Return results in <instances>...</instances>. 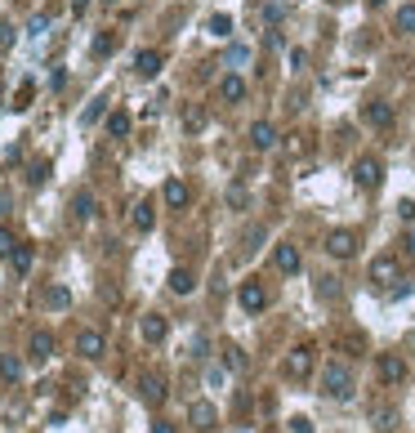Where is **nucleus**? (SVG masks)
<instances>
[{
  "label": "nucleus",
  "instance_id": "nucleus-1",
  "mask_svg": "<svg viewBox=\"0 0 415 433\" xmlns=\"http://www.w3.org/2000/svg\"><path fill=\"white\" fill-rule=\"evenodd\" d=\"M322 393H326V398H335V402L353 398V371H348L344 362H326L322 366Z\"/></svg>",
  "mask_w": 415,
  "mask_h": 433
},
{
  "label": "nucleus",
  "instance_id": "nucleus-2",
  "mask_svg": "<svg viewBox=\"0 0 415 433\" xmlns=\"http://www.w3.org/2000/svg\"><path fill=\"white\" fill-rule=\"evenodd\" d=\"M353 183H357V188H366V192H375V188L384 183V165H380V157H357V161H353Z\"/></svg>",
  "mask_w": 415,
  "mask_h": 433
},
{
  "label": "nucleus",
  "instance_id": "nucleus-3",
  "mask_svg": "<svg viewBox=\"0 0 415 433\" xmlns=\"http://www.w3.org/2000/svg\"><path fill=\"white\" fill-rule=\"evenodd\" d=\"M281 371H286V380H308V375H313V348L308 344H299V348H290L286 353V362H281Z\"/></svg>",
  "mask_w": 415,
  "mask_h": 433
},
{
  "label": "nucleus",
  "instance_id": "nucleus-4",
  "mask_svg": "<svg viewBox=\"0 0 415 433\" xmlns=\"http://www.w3.org/2000/svg\"><path fill=\"white\" fill-rule=\"evenodd\" d=\"M371 281H375V286H384V290L398 286V281H402V263L393 255H375L371 259Z\"/></svg>",
  "mask_w": 415,
  "mask_h": 433
},
{
  "label": "nucleus",
  "instance_id": "nucleus-5",
  "mask_svg": "<svg viewBox=\"0 0 415 433\" xmlns=\"http://www.w3.org/2000/svg\"><path fill=\"white\" fill-rule=\"evenodd\" d=\"M188 425H192L196 433H210L214 425H219V411H214V402H205V398H196L192 407H188Z\"/></svg>",
  "mask_w": 415,
  "mask_h": 433
},
{
  "label": "nucleus",
  "instance_id": "nucleus-6",
  "mask_svg": "<svg viewBox=\"0 0 415 433\" xmlns=\"http://www.w3.org/2000/svg\"><path fill=\"white\" fill-rule=\"evenodd\" d=\"M326 255L353 259V255H357V232H353V228H335L331 237H326Z\"/></svg>",
  "mask_w": 415,
  "mask_h": 433
},
{
  "label": "nucleus",
  "instance_id": "nucleus-7",
  "mask_svg": "<svg viewBox=\"0 0 415 433\" xmlns=\"http://www.w3.org/2000/svg\"><path fill=\"white\" fill-rule=\"evenodd\" d=\"M362 121L371 130H393V103H384V99H371L362 108Z\"/></svg>",
  "mask_w": 415,
  "mask_h": 433
},
{
  "label": "nucleus",
  "instance_id": "nucleus-8",
  "mask_svg": "<svg viewBox=\"0 0 415 433\" xmlns=\"http://www.w3.org/2000/svg\"><path fill=\"white\" fill-rule=\"evenodd\" d=\"M237 299H241V308H246V313H263V308H268V290H263L254 277H250V281H241Z\"/></svg>",
  "mask_w": 415,
  "mask_h": 433
},
{
  "label": "nucleus",
  "instance_id": "nucleus-9",
  "mask_svg": "<svg viewBox=\"0 0 415 433\" xmlns=\"http://www.w3.org/2000/svg\"><path fill=\"white\" fill-rule=\"evenodd\" d=\"M375 366H380V380L384 384H402V380H407V362H402L398 353H380V362H375Z\"/></svg>",
  "mask_w": 415,
  "mask_h": 433
},
{
  "label": "nucleus",
  "instance_id": "nucleus-10",
  "mask_svg": "<svg viewBox=\"0 0 415 433\" xmlns=\"http://www.w3.org/2000/svg\"><path fill=\"white\" fill-rule=\"evenodd\" d=\"M272 263H277V272H286V277H295V272L304 268V259H299V250L290 246V241H281V246L272 250Z\"/></svg>",
  "mask_w": 415,
  "mask_h": 433
},
{
  "label": "nucleus",
  "instance_id": "nucleus-11",
  "mask_svg": "<svg viewBox=\"0 0 415 433\" xmlns=\"http://www.w3.org/2000/svg\"><path fill=\"white\" fill-rule=\"evenodd\" d=\"M139 398H143L148 407H161V402H165V380H161V375H152V371H148L143 380H139Z\"/></svg>",
  "mask_w": 415,
  "mask_h": 433
},
{
  "label": "nucleus",
  "instance_id": "nucleus-12",
  "mask_svg": "<svg viewBox=\"0 0 415 433\" xmlns=\"http://www.w3.org/2000/svg\"><path fill=\"white\" fill-rule=\"evenodd\" d=\"M139 335H143V340H148V344H161V340H165V335H170V322H165V317H161V313H148V317H143V322H139Z\"/></svg>",
  "mask_w": 415,
  "mask_h": 433
},
{
  "label": "nucleus",
  "instance_id": "nucleus-13",
  "mask_svg": "<svg viewBox=\"0 0 415 433\" xmlns=\"http://www.w3.org/2000/svg\"><path fill=\"white\" fill-rule=\"evenodd\" d=\"M161 50H139L134 54V72H139V77H143V81H152L156 77V72H161Z\"/></svg>",
  "mask_w": 415,
  "mask_h": 433
},
{
  "label": "nucleus",
  "instance_id": "nucleus-14",
  "mask_svg": "<svg viewBox=\"0 0 415 433\" xmlns=\"http://www.w3.org/2000/svg\"><path fill=\"white\" fill-rule=\"evenodd\" d=\"M161 201L170 205V210H183V205H188V183H183V179H165Z\"/></svg>",
  "mask_w": 415,
  "mask_h": 433
},
{
  "label": "nucleus",
  "instance_id": "nucleus-15",
  "mask_svg": "<svg viewBox=\"0 0 415 433\" xmlns=\"http://www.w3.org/2000/svg\"><path fill=\"white\" fill-rule=\"evenodd\" d=\"M250 148H259V152L277 148V130H272L268 121H254V125H250Z\"/></svg>",
  "mask_w": 415,
  "mask_h": 433
},
{
  "label": "nucleus",
  "instance_id": "nucleus-16",
  "mask_svg": "<svg viewBox=\"0 0 415 433\" xmlns=\"http://www.w3.org/2000/svg\"><path fill=\"white\" fill-rule=\"evenodd\" d=\"M130 223H134L139 232H152V223H156L152 201H134V205H130Z\"/></svg>",
  "mask_w": 415,
  "mask_h": 433
},
{
  "label": "nucleus",
  "instance_id": "nucleus-17",
  "mask_svg": "<svg viewBox=\"0 0 415 433\" xmlns=\"http://www.w3.org/2000/svg\"><path fill=\"white\" fill-rule=\"evenodd\" d=\"M94 210H99L94 192L90 188H77V192H72V214H77V219H94Z\"/></svg>",
  "mask_w": 415,
  "mask_h": 433
},
{
  "label": "nucleus",
  "instance_id": "nucleus-18",
  "mask_svg": "<svg viewBox=\"0 0 415 433\" xmlns=\"http://www.w3.org/2000/svg\"><path fill=\"white\" fill-rule=\"evenodd\" d=\"M219 99L223 103H241V99H246V81H241L237 72H232V77H223L219 81Z\"/></svg>",
  "mask_w": 415,
  "mask_h": 433
},
{
  "label": "nucleus",
  "instance_id": "nucleus-19",
  "mask_svg": "<svg viewBox=\"0 0 415 433\" xmlns=\"http://www.w3.org/2000/svg\"><path fill=\"white\" fill-rule=\"evenodd\" d=\"M27 348H32L36 362H45V357H54V335L50 331H32V344H27Z\"/></svg>",
  "mask_w": 415,
  "mask_h": 433
},
{
  "label": "nucleus",
  "instance_id": "nucleus-20",
  "mask_svg": "<svg viewBox=\"0 0 415 433\" xmlns=\"http://www.w3.org/2000/svg\"><path fill=\"white\" fill-rule=\"evenodd\" d=\"M77 353H81V357H99V353H103V335H99V331H81V335H77Z\"/></svg>",
  "mask_w": 415,
  "mask_h": 433
},
{
  "label": "nucleus",
  "instance_id": "nucleus-21",
  "mask_svg": "<svg viewBox=\"0 0 415 433\" xmlns=\"http://www.w3.org/2000/svg\"><path fill=\"white\" fill-rule=\"evenodd\" d=\"M108 134H112V139H125V134H130V112H125V108L108 112Z\"/></svg>",
  "mask_w": 415,
  "mask_h": 433
},
{
  "label": "nucleus",
  "instance_id": "nucleus-22",
  "mask_svg": "<svg viewBox=\"0 0 415 433\" xmlns=\"http://www.w3.org/2000/svg\"><path fill=\"white\" fill-rule=\"evenodd\" d=\"M192 286H196V277L188 268H174L170 272V290H174V295H192Z\"/></svg>",
  "mask_w": 415,
  "mask_h": 433
},
{
  "label": "nucleus",
  "instance_id": "nucleus-23",
  "mask_svg": "<svg viewBox=\"0 0 415 433\" xmlns=\"http://www.w3.org/2000/svg\"><path fill=\"white\" fill-rule=\"evenodd\" d=\"M18 375H23V362H18L14 353H0V380H5V384H18Z\"/></svg>",
  "mask_w": 415,
  "mask_h": 433
},
{
  "label": "nucleus",
  "instance_id": "nucleus-24",
  "mask_svg": "<svg viewBox=\"0 0 415 433\" xmlns=\"http://www.w3.org/2000/svg\"><path fill=\"white\" fill-rule=\"evenodd\" d=\"M45 304H50V308H68L72 304V290L68 286H45Z\"/></svg>",
  "mask_w": 415,
  "mask_h": 433
},
{
  "label": "nucleus",
  "instance_id": "nucleus-25",
  "mask_svg": "<svg viewBox=\"0 0 415 433\" xmlns=\"http://www.w3.org/2000/svg\"><path fill=\"white\" fill-rule=\"evenodd\" d=\"M205 32H210V36H219V41H223V36H232V18H228V14H214L210 23H205Z\"/></svg>",
  "mask_w": 415,
  "mask_h": 433
},
{
  "label": "nucleus",
  "instance_id": "nucleus-26",
  "mask_svg": "<svg viewBox=\"0 0 415 433\" xmlns=\"http://www.w3.org/2000/svg\"><path fill=\"white\" fill-rule=\"evenodd\" d=\"M228 205H232V210H246V205H250L246 183H232V188H228Z\"/></svg>",
  "mask_w": 415,
  "mask_h": 433
},
{
  "label": "nucleus",
  "instance_id": "nucleus-27",
  "mask_svg": "<svg viewBox=\"0 0 415 433\" xmlns=\"http://www.w3.org/2000/svg\"><path fill=\"white\" fill-rule=\"evenodd\" d=\"M398 32H402V36L415 32V5H402V9H398Z\"/></svg>",
  "mask_w": 415,
  "mask_h": 433
},
{
  "label": "nucleus",
  "instance_id": "nucleus-28",
  "mask_svg": "<svg viewBox=\"0 0 415 433\" xmlns=\"http://www.w3.org/2000/svg\"><path fill=\"white\" fill-rule=\"evenodd\" d=\"M103 108H108V99H103V94H99V99H90V108L81 112V121H85V125H94V121L103 117Z\"/></svg>",
  "mask_w": 415,
  "mask_h": 433
},
{
  "label": "nucleus",
  "instance_id": "nucleus-29",
  "mask_svg": "<svg viewBox=\"0 0 415 433\" xmlns=\"http://www.w3.org/2000/svg\"><path fill=\"white\" fill-rule=\"evenodd\" d=\"M201 125H205V112H201V108H188V112H183V130H188V134H196Z\"/></svg>",
  "mask_w": 415,
  "mask_h": 433
},
{
  "label": "nucleus",
  "instance_id": "nucleus-30",
  "mask_svg": "<svg viewBox=\"0 0 415 433\" xmlns=\"http://www.w3.org/2000/svg\"><path fill=\"white\" fill-rule=\"evenodd\" d=\"M9 259H14V268H18V272H27V268H32V246H18Z\"/></svg>",
  "mask_w": 415,
  "mask_h": 433
},
{
  "label": "nucleus",
  "instance_id": "nucleus-31",
  "mask_svg": "<svg viewBox=\"0 0 415 433\" xmlns=\"http://www.w3.org/2000/svg\"><path fill=\"white\" fill-rule=\"evenodd\" d=\"M317 295H322V299H339V281L335 277H322V281H317Z\"/></svg>",
  "mask_w": 415,
  "mask_h": 433
},
{
  "label": "nucleus",
  "instance_id": "nucleus-32",
  "mask_svg": "<svg viewBox=\"0 0 415 433\" xmlns=\"http://www.w3.org/2000/svg\"><path fill=\"white\" fill-rule=\"evenodd\" d=\"M223 362H228L232 371H241V366H246V357H241V348H237V344H228V348H223Z\"/></svg>",
  "mask_w": 415,
  "mask_h": 433
},
{
  "label": "nucleus",
  "instance_id": "nucleus-33",
  "mask_svg": "<svg viewBox=\"0 0 415 433\" xmlns=\"http://www.w3.org/2000/svg\"><path fill=\"white\" fill-rule=\"evenodd\" d=\"M14 250H18L14 232H9V228H0V259H9V255H14Z\"/></svg>",
  "mask_w": 415,
  "mask_h": 433
},
{
  "label": "nucleus",
  "instance_id": "nucleus-34",
  "mask_svg": "<svg viewBox=\"0 0 415 433\" xmlns=\"http://www.w3.org/2000/svg\"><path fill=\"white\" fill-rule=\"evenodd\" d=\"M50 23H54V14H36L32 23H27V36H41V32H45Z\"/></svg>",
  "mask_w": 415,
  "mask_h": 433
},
{
  "label": "nucleus",
  "instance_id": "nucleus-35",
  "mask_svg": "<svg viewBox=\"0 0 415 433\" xmlns=\"http://www.w3.org/2000/svg\"><path fill=\"white\" fill-rule=\"evenodd\" d=\"M246 59H250V50H246V45H232V50H228V68H241Z\"/></svg>",
  "mask_w": 415,
  "mask_h": 433
},
{
  "label": "nucleus",
  "instance_id": "nucleus-36",
  "mask_svg": "<svg viewBox=\"0 0 415 433\" xmlns=\"http://www.w3.org/2000/svg\"><path fill=\"white\" fill-rule=\"evenodd\" d=\"M393 420L398 416H393L389 407H375V429H393Z\"/></svg>",
  "mask_w": 415,
  "mask_h": 433
},
{
  "label": "nucleus",
  "instance_id": "nucleus-37",
  "mask_svg": "<svg viewBox=\"0 0 415 433\" xmlns=\"http://www.w3.org/2000/svg\"><path fill=\"white\" fill-rule=\"evenodd\" d=\"M112 50H117V41H112V36H99V41H94V54H99V59H103V54H112Z\"/></svg>",
  "mask_w": 415,
  "mask_h": 433
},
{
  "label": "nucleus",
  "instance_id": "nucleus-38",
  "mask_svg": "<svg viewBox=\"0 0 415 433\" xmlns=\"http://www.w3.org/2000/svg\"><path fill=\"white\" fill-rule=\"evenodd\" d=\"M9 45H14V27H9V23H0V54H5Z\"/></svg>",
  "mask_w": 415,
  "mask_h": 433
},
{
  "label": "nucleus",
  "instance_id": "nucleus-39",
  "mask_svg": "<svg viewBox=\"0 0 415 433\" xmlns=\"http://www.w3.org/2000/svg\"><path fill=\"white\" fill-rule=\"evenodd\" d=\"M290 429H295V433H313V420H304V416H295V420H290Z\"/></svg>",
  "mask_w": 415,
  "mask_h": 433
},
{
  "label": "nucleus",
  "instance_id": "nucleus-40",
  "mask_svg": "<svg viewBox=\"0 0 415 433\" xmlns=\"http://www.w3.org/2000/svg\"><path fill=\"white\" fill-rule=\"evenodd\" d=\"M398 214H402V219L411 223V219H415V201H398Z\"/></svg>",
  "mask_w": 415,
  "mask_h": 433
},
{
  "label": "nucleus",
  "instance_id": "nucleus-41",
  "mask_svg": "<svg viewBox=\"0 0 415 433\" xmlns=\"http://www.w3.org/2000/svg\"><path fill=\"white\" fill-rule=\"evenodd\" d=\"M259 241H263V228H250V232H246V250H254Z\"/></svg>",
  "mask_w": 415,
  "mask_h": 433
},
{
  "label": "nucleus",
  "instance_id": "nucleus-42",
  "mask_svg": "<svg viewBox=\"0 0 415 433\" xmlns=\"http://www.w3.org/2000/svg\"><path fill=\"white\" fill-rule=\"evenodd\" d=\"M281 14H286L281 5H268V9H263V18H268V23H281Z\"/></svg>",
  "mask_w": 415,
  "mask_h": 433
},
{
  "label": "nucleus",
  "instance_id": "nucleus-43",
  "mask_svg": "<svg viewBox=\"0 0 415 433\" xmlns=\"http://www.w3.org/2000/svg\"><path fill=\"white\" fill-rule=\"evenodd\" d=\"M152 433H179V425H170V420H152Z\"/></svg>",
  "mask_w": 415,
  "mask_h": 433
},
{
  "label": "nucleus",
  "instance_id": "nucleus-44",
  "mask_svg": "<svg viewBox=\"0 0 415 433\" xmlns=\"http://www.w3.org/2000/svg\"><path fill=\"white\" fill-rule=\"evenodd\" d=\"M205 384H210V389H219V384H223V371H214V366H210V371H205Z\"/></svg>",
  "mask_w": 415,
  "mask_h": 433
},
{
  "label": "nucleus",
  "instance_id": "nucleus-45",
  "mask_svg": "<svg viewBox=\"0 0 415 433\" xmlns=\"http://www.w3.org/2000/svg\"><path fill=\"white\" fill-rule=\"evenodd\" d=\"M407 255H411V259H415V228H411V232H407Z\"/></svg>",
  "mask_w": 415,
  "mask_h": 433
},
{
  "label": "nucleus",
  "instance_id": "nucleus-46",
  "mask_svg": "<svg viewBox=\"0 0 415 433\" xmlns=\"http://www.w3.org/2000/svg\"><path fill=\"white\" fill-rule=\"evenodd\" d=\"M72 9H85V0H72Z\"/></svg>",
  "mask_w": 415,
  "mask_h": 433
},
{
  "label": "nucleus",
  "instance_id": "nucleus-47",
  "mask_svg": "<svg viewBox=\"0 0 415 433\" xmlns=\"http://www.w3.org/2000/svg\"><path fill=\"white\" fill-rule=\"evenodd\" d=\"M366 5H375V9H380V5H384V0H366Z\"/></svg>",
  "mask_w": 415,
  "mask_h": 433
},
{
  "label": "nucleus",
  "instance_id": "nucleus-48",
  "mask_svg": "<svg viewBox=\"0 0 415 433\" xmlns=\"http://www.w3.org/2000/svg\"><path fill=\"white\" fill-rule=\"evenodd\" d=\"M335 5H344V0H335Z\"/></svg>",
  "mask_w": 415,
  "mask_h": 433
},
{
  "label": "nucleus",
  "instance_id": "nucleus-49",
  "mask_svg": "<svg viewBox=\"0 0 415 433\" xmlns=\"http://www.w3.org/2000/svg\"><path fill=\"white\" fill-rule=\"evenodd\" d=\"M411 77H415V72H411Z\"/></svg>",
  "mask_w": 415,
  "mask_h": 433
}]
</instances>
